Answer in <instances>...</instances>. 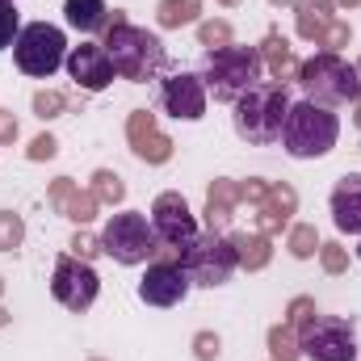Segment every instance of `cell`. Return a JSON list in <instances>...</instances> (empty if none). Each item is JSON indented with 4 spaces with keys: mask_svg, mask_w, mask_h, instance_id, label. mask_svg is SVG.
Listing matches in <instances>:
<instances>
[{
    "mask_svg": "<svg viewBox=\"0 0 361 361\" xmlns=\"http://www.w3.org/2000/svg\"><path fill=\"white\" fill-rule=\"evenodd\" d=\"M290 89L281 80H261L257 89H248L231 105V126L248 147H273L281 143V126L290 114Z\"/></svg>",
    "mask_w": 361,
    "mask_h": 361,
    "instance_id": "6da1fadb",
    "label": "cell"
},
{
    "mask_svg": "<svg viewBox=\"0 0 361 361\" xmlns=\"http://www.w3.org/2000/svg\"><path fill=\"white\" fill-rule=\"evenodd\" d=\"M197 76L206 85V97H214L219 105H235L244 92L265 80V63L257 47H214L202 55Z\"/></svg>",
    "mask_w": 361,
    "mask_h": 361,
    "instance_id": "7a4b0ae2",
    "label": "cell"
},
{
    "mask_svg": "<svg viewBox=\"0 0 361 361\" xmlns=\"http://www.w3.org/2000/svg\"><path fill=\"white\" fill-rule=\"evenodd\" d=\"M336 143H341V118L328 105H315L307 97L290 105L286 126H281V147L290 160H319Z\"/></svg>",
    "mask_w": 361,
    "mask_h": 361,
    "instance_id": "3957f363",
    "label": "cell"
},
{
    "mask_svg": "<svg viewBox=\"0 0 361 361\" xmlns=\"http://www.w3.org/2000/svg\"><path fill=\"white\" fill-rule=\"evenodd\" d=\"M101 47L109 51L114 72H118L122 80H135V85L156 80V76L169 68V51H164V42H160L156 34L135 30V25H122V21L109 30V38H105Z\"/></svg>",
    "mask_w": 361,
    "mask_h": 361,
    "instance_id": "277c9868",
    "label": "cell"
},
{
    "mask_svg": "<svg viewBox=\"0 0 361 361\" xmlns=\"http://www.w3.org/2000/svg\"><path fill=\"white\" fill-rule=\"evenodd\" d=\"M101 252L126 269L135 265H147L156 252H160V240H156V227L147 214L139 210H118L105 219V231H101Z\"/></svg>",
    "mask_w": 361,
    "mask_h": 361,
    "instance_id": "5b68a950",
    "label": "cell"
},
{
    "mask_svg": "<svg viewBox=\"0 0 361 361\" xmlns=\"http://www.w3.org/2000/svg\"><path fill=\"white\" fill-rule=\"evenodd\" d=\"M298 85L307 92V101L315 105H349V101H361V72L353 63H345L341 55H315L298 68Z\"/></svg>",
    "mask_w": 361,
    "mask_h": 361,
    "instance_id": "8992f818",
    "label": "cell"
},
{
    "mask_svg": "<svg viewBox=\"0 0 361 361\" xmlns=\"http://www.w3.org/2000/svg\"><path fill=\"white\" fill-rule=\"evenodd\" d=\"M63 59H68V38H63L59 25H51V21H30V25H21V34H17V42H13V63H17V72H25V76H34V80H51V76L63 68Z\"/></svg>",
    "mask_w": 361,
    "mask_h": 361,
    "instance_id": "52a82bcc",
    "label": "cell"
},
{
    "mask_svg": "<svg viewBox=\"0 0 361 361\" xmlns=\"http://www.w3.org/2000/svg\"><path fill=\"white\" fill-rule=\"evenodd\" d=\"M240 265V248L223 231H197L189 248H180V269L189 273L193 286H223Z\"/></svg>",
    "mask_w": 361,
    "mask_h": 361,
    "instance_id": "ba28073f",
    "label": "cell"
},
{
    "mask_svg": "<svg viewBox=\"0 0 361 361\" xmlns=\"http://www.w3.org/2000/svg\"><path fill=\"white\" fill-rule=\"evenodd\" d=\"M298 353L311 361H357V332L349 319L336 315H315L302 324Z\"/></svg>",
    "mask_w": 361,
    "mask_h": 361,
    "instance_id": "9c48e42d",
    "label": "cell"
},
{
    "mask_svg": "<svg viewBox=\"0 0 361 361\" xmlns=\"http://www.w3.org/2000/svg\"><path fill=\"white\" fill-rule=\"evenodd\" d=\"M51 294H55V302L59 307H68V311H89L92 302H97V294H101V277L92 269L89 261H80V257H55V273H51Z\"/></svg>",
    "mask_w": 361,
    "mask_h": 361,
    "instance_id": "30bf717a",
    "label": "cell"
},
{
    "mask_svg": "<svg viewBox=\"0 0 361 361\" xmlns=\"http://www.w3.org/2000/svg\"><path fill=\"white\" fill-rule=\"evenodd\" d=\"M206 85L197 72H169L160 80V109L177 122H202L206 118Z\"/></svg>",
    "mask_w": 361,
    "mask_h": 361,
    "instance_id": "8fae6325",
    "label": "cell"
},
{
    "mask_svg": "<svg viewBox=\"0 0 361 361\" xmlns=\"http://www.w3.org/2000/svg\"><path fill=\"white\" fill-rule=\"evenodd\" d=\"M189 290H193V281L180 269V261H152L139 281V298L147 307H180L189 298Z\"/></svg>",
    "mask_w": 361,
    "mask_h": 361,
    "instance_id": "7c38bea8",
    "label": "cell"
},
{
    "mask_svg": "<svg viewBox=\"0 0 361 361\" xmlns=\"http://www.w3.org/2000/svg\"><path fill=\"white\" fill-rule=\"evenodd\" d=\"M152 227H156V240H160V248H189L193 240H197V219L189 214V206H185V197L177 193H164L160 202H156V210H152Z\"/></svg>",
    "mask_w": 361,
    "mask_h": 361,
    "instance_id": "4fadbf2b",
    "label": "cell"
},
{
    "mask_svg": "<svg viewBox=\"0 0 361 361\" xmlns=\"http://www.w3.org/2000/svg\"><path fill=\"white\" fill-rule=\"evenodd\" d=\"M63 68H68V76L80 85L85 92H101L114 85V59H109V51L101 47V42H80V47H68V59H63Z\"/></svg>",
    "mask_w": 361,
    "mask_h": 361,
    "instance_id": "5bb4252c",
    "label": "cell"
},
{
    "mask_svg": "<svg viewBox=\"0 0 361 361\" xmlns=\"http://www.w3.org/2000/svg\"><path fill=\"white\" fill-rule=\"evenodd\" d=\"M332 223L345 235H361V173L336 180L332 189Z\"/></svg>",
    "mask_w": 361,
    "mask_h": 361,
    "instance_id": "9a60e30c",
    "label": "cell"
},
{
    "mask_svg": "<svg viewBox=\"0 0 361 361\" xmlns=\"http://www.w3.org/2000/svg\"><path fill=\"white\" fill-rule=\"evenodd\" d=\"M63 21L76 34H101L109 25V4L105 0H63Z\"/></svg>",
    "mask_w": 361,
    "mask_h": 361,
    "instance_id": "2e32d148",
    "label": "cell"
},
{
    "mask_svg": "<svg viewBox=\"0 0 361 361\" xmlns=\"http://www.w3.org/2000/svg\"><path fill=\"white\" fill-rule=\"evenodd\" d=\"M193 8H197V0H164L160 4V25H185V21H193Z\"/></svg>",
    "mask_w": 361,
    "mask_h": 361,
    "instance_id": "e0dca14e",
    "label": "cell"
},
{
    "mask_svg": "<svg viewBox=\"0 0 361 361\" xmlns=\"http://www.w3.org/2000/svg\"><path fill=\"white\" fill-rule=\"evenodd\" d=\"M17 34H21L17 8H13V4H0V51H8V47L17 42Z\"/></svg>",
    "mask_w": 361,
    "mask_h": 361,
    "instance_id": "ac0fdd59",
    "label": "cell"
},
{
    "mask_svg": "<svg viewBox=\"0 0 361 361\" xmlns=\"http://www.w3.org/2000/svg\"><path fill=\"white\" fill-rule=\"evenodd\" d=\"M17 244H21V219L8 214V210H0V252H8Z\"/></svg>",
    "mask_w": 361,
    "mask_h": 361,
    "instance_id": "d6986e66",
    "label": "cell"
},
{
    "mask_svg": "<svg viewBox=\"0 0 361 361\" xmlns=\"http://www.w3.org/2000/svg\"><path fill=\"white\" fill-rule=\"evenodd\" d=\"M59 105H63V101H59L55 92H42V97L34 101V109H38V118H55V109H59Z\"/></svg>",
    "mask_w": 361,
    "mask_h": 361,
    "instance_id": "ffe728a7",
    "label": "cell"
},
{
    "mask_svg": "<svg viewBox=\"0 0 361 361\" xmlns=\"http://www.w3.org/2000/svg\"><path fill=\"white\" fill-rule=\"evenodd\" d=\"M311 244H315V231H298L290 252H294V257H311Z\"/></svg>",
    "mask_w": 361,
    "mask_h": 361,
    "instance_id": "44dd1931",
    "label": "cell"
},
{
    "mask_svg": "<svg viewBox=\"0 0 361 361\" xmlns=\"http://www.w3.org/2000/svg\"><path fill=\"white\" fill-rule=\"evenodd\" d=\"M273 349H277V357H294V353H298V349H290V336H286V332H273Z\"/></svg>",
    "mask_w": 361,
    "mask_h": 361,
    "instance_id": "7402d4cb",
    "label": "cell"
},
{
    "mask_svg": "<svg viewBox=\"0 0 361 361\" xmlns=\"http://www.w3.org/2000/svg\"><path fill=\"white\" fill-rule=\"evenodd\" d=\"M324 248H328V252H324V261H328V269H341V265H345V257H341V248H336V244H324Z\"/></svg>",
    "mask_w": 361,
    "mask_h": 361,
    "instance_id": "603a6c76",
    "label": "cell"
},
{
    "mask_svg": "<svg viewBox=\"0 0 361 361\" xmlns=\"http://www.w3.org/2000/svg\"><path fill=\"white\" fill-rule=\"evenodd\" d=\"M214 38H227V25H202V42H214Z\"/></svg>",
    "mask_w": 361,
    "mask_h": 361,
    "instance_id": "cb8c5ba5",
    "label": "cell"
},
{
    "mask_svg": "<svg viewBox=\"0 0 361 361\" xmlns=\"http://www.w3.org/2000/svg\"><path fill=\"white\" fill-rule=\"evenodd\" d=\"M34 156H55V139H38L34 143Z\"/></svg>",
    "mask_w": 361,
    "mask_h": 361,
    "instance_id": "d4e9b609",
    "label": "cell"
},
{
    "mask_svg": "<svg viewBox=\"0 0 361 361\" xmlns=\"http://www.w3.org/2000/svg\"><path fill=\"white\" fill-rule=\"evenodd\" d=\"M219 353V341H202V357H214Z\"/></svg>",
    "mask_w": 361,
    "mask_h": 361,
    "instance_id": "484cf974",
    "label": "cell"
},
{
    "mask_svg": "<svg viewBox=\"0 0 361 361\" xmlns=\"http://www.w3.org/2000/svg\"><path fill=\"white\" fill-rule=\"evenodd\" d=\"M0 135H17V122H4V109H0Z\"/></svg>",
    "mask_w": 361,
    "mask_h": 361,
    "instance_id": "4316f807",
    "label": "cell"
},
{
    "mask_svg": "<svg viewBox=\"0 0 361 361\" xmlns=\"http://www.w3.org/2000/svg\"><path fill=\"white\" fill-rule=\"evenodd\" d=\"M0 4H13V0H0Z\"/></svg>",
    "mask_w": 361,
    "mask_h": 361,
    "instance_id": "83f0119b",
    "label": "cell"
},
{
    "mask_svg": "<svg viewBox=\"0 0 361 361\" xmlns=\"http://www.w3.org/2000/svg\"><path fill=\"white\" fill-rule=\"evenodd\" d=\"M357 257H361V244H357Z\"/></svg>",
    "mask_w": 361,
    "mask_h": 361,
    "instance_id": "f1b7e54d",
    "label": "cell"
},
{
    "mask_svg": "<svg viewBox=\"0 0 361 361\" xmlns=\"http://www.w3.org/2000/svg\"><path fill=\"white\" fill-rule=\"evenodd\" d=\"M357 122H361V114H357Z\"/></svg>",
    "mask_w": 361,
    "mask_h": 361,
    "instance_id": "f546056e",
    "label": "cell"
}]
</instances>
